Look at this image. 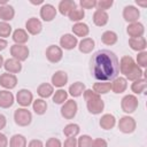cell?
I'll return each mask as SVG.
<instances>
[{
	"mask_svg": "<svg viewBox=\"0 0 147 147\" xmlns=\"http://www.w3.org/2000/svg\"><path fill=\"white\" fill-rule=\"evenodd\" d=\"M91 70L95 79L99 82H108L115 79L119 74V61L114 52L100 49L95 52L91 59Z\"/></svg>",
	"mask_w": 147,
	"mask_h": 147,
	"instance_id": "6da1fadb",
	"label": "cell"
},
{
	"mask_svg": "<svg viewBox=\"0 0 147 147\" xmlns=\"http://www.w3.org/2000/svg\"><path fill=\"white\" fill-rule=\"evenodd\" d=\"M119 70L125 76V78H127L129 80H132V82L140 79L144 76V71L141 70V68H139L137 65V63L130 55H125L121 59Z\"/></svg>",
	"mask_w": 147,
	"mask_h": 147,
	"instance_id": "7a4b0ae2",
	"label": "cell"
},
{
	"mask_svg": "<svg viewBox=\"0 0 147 147\" xmlns=\"http://www.w3.org/2000/svg\"><path fill=\"white\" fill-rule=\"evenodd\" d=\"M84 99L86 101L87 110L93 115H99L102 113L105 108V102L99 94L93 92V90H85L84 91Z\"/></svg>",
	"mask_w": 147,
	"mask_h": 147,
	"instance_id": "3957f363",
	"label": "cell"
},
{
	"mask_svg": "<svg viewBox=\"0 0 147 147\" xmlns=\"http://www.w3.org/2000/svg\"><path fill=\"white\" fill-rule=\"evenodd\" d=\"M15 123L20 126H28L32 121V114L26 108H18L14 113Z\"/></svg>",
	"mask_w": 147,
	"mask_h": 147,
	"instance_id": "277c9868",
	"label": "cell"
},
{
	"mask_svg": "<svg viewBox=\"0 0 147 147\" xmlns=\"http://www.w3.org/2000/svg\"><path fill=\"white\" fill-rule=\"evenodd\" d=\"M138 99L136 95L133 94H127L125 95L122 100H121V107H122V110L126 114H132L137 110L138 108Z\"/></svg>",
	"mask_w": 147,
	"mask_h": 147,
	"instance_id": "5b68a950",
	"label": "cell"
},
{
	"mask_svg": "<svg viewBox=\"0 0 147 147\" xmlns=\"http://www.w3.org/2000/svg\"><path fill=\"white\" fill-rule=\"evenodd\" d=\"M77 110H78L77 102L75 100H67L61 107V115L65 119H72L76 116Z\"/></svg>",
	"mask_w": 147,
	"mask_h": 147,
	"instance_id": "8992f818",
	"label": "cell"
},
{
	"mask_svg": "<svg viewBox=\"0 0 147 147\" xmlns=\"http://www.w3.org/2000/svg\"><path fill=\"white\" fill-rule=\"evenodd\" d=\"M136 126H137V123H136L134 118L131 116H123L118 121V129L121 132H123L125 134L132 133L136 130Z\"/></svg>",
	"mask_w": 147,
	"mask_h": 147,
	"instance_id": "52a82bcc",
	"label": "cell"
},
{
	"mask_svg": "<svg viewBox=\"0 0 147 147\" xmlns=\"http://www.w3.org/2000/svg\"><path fill=\"white\" fill-rule=\"evenodd\" d=\"M29 48L25 46V45H17V44H14L11 47H10V55L13 56V59L22 62V61H25L28 57H29Z\"/></svg>",
	"mask_w": 147,
	"mask_h": 147,
	"instance_id": "ba28073f",
	"label": "cell"
},
{
	"mask_svg": "<svg viewBox=\"0 0 147 147\" xmlns=\"http://www.w3.org/2000/svg\"><path fill=\"white\" fill-rule=\"evenodd\" d=\"M46 57L49 62L52 63H57L62 60L63 57V52H62V48L60 46H56V45H51L47 47L46 49Z\"/></svg>",
	"mask_w": 147,
	"mask_h": 147,
	"instance_id": "9c48e42d",
	"label": "cell"
},
{
	"mask_svg": "<svg viewBox=\"0 0 147 147\" xmlns=\"http://www.w3.org/2000/svg\"><path fill=\"white\" fill-rule=\"evenodd\" d=\"M16 102H17L20 106H22L23 108L29 107V106L33 102V95H32V93H31L29 90L22 88V90H20V91L17 92V94H16Z\"/></svg>",
	"mask_w": 147,
	"mask_h": 147,
	"instance_id": "30bf717a",
	"label": "cell"
},
{
	"mask_svg": "<svg viewBox=\"0 0 147 147\" xmlns=\"http://www.w3.org/2000/svg\"><path fill=\"white\" fill-rule=\"evenodd\" d=\"M56 16V9L53 5L51 3H45L42 5V7L40 8V17L45 21V22H51L55 18Z\"/></svg>",
	"mask_w": 147,
	"mask_h": 147,
	"instance_id": "8fae6325",
	"label": "cell"
},
{
	"mask_svg": "<svg viewBox=\"0 0 147 147\" xmlns=\"http://www.w3.org/2000/svg\"><path fill=\"white\" fill-rule=\"evenodd\" d=\"M77 44H78V39L74 34L65 33L60 38V46L64 49H68V51L74 49L77 46Z\"/></svg>",
	"mask_w": 147,
	"mask_h": 147,
	"instance_id": "7c38bea8",
	"label": "cell"
},
{
	"mask_svg": "<svg viewBox=\"0 0 147 147\" xmlns=\"http://www.w3.org/2000/svg\"><path fill=\"white\" fill-rule=\"evenodd\" d=\"M0 85L7 90H11L17 85V77L13 74L5 72L0 75Z\"/></svg>",
	"mask_w": 147,
	"mask_h": 147,
	"instance_id": "4fadbf2b",
	"label": "cell"
},
{
	"mask_svg": "<svg viewBox=\"0 0 147 147\" xmlns=\"http://www.w3.org/2000/svg\"><path fill=\"white\" fill-rule=\"evenodd\" d=\"M140 16V11L138 8H136L134 6H126L123 9V17L126 22L129 23H134L138 21Z\"/></svg>",
	"mask_w": 147,
	"mask_h": 147,
	"instance_id": "5bb4252c",
	"label": "cell"
},
{
	"mask_svg": "<svg viewBox=\"0 0 147 147\" xmlns=\"http://www.w3.org/2000/svg\"><path fill=\"white\" fill-rule=\"evenodd\" d=\"M126 32H127V34L131 38H139V37H142L144 36V33H145V26H144V24H141L139 22L130 23L127 25Z\"/></svg>",
	"mask_w": 147,
	"mask_h": 147,
	"instance_id": "9a60e30c",
	"label": "cell"
},
{
	"mask_svg": "<svg viewBox=\"0 0 147 147\" xmlns=\"http://www.w3.org/2000/svg\"><path fill=\"white\" fill-rule=\"evenodd\" d=\"M25 29H26V31H28L30 34L36 36V34H38V33L41 32L42 24H41V22H40L38 18L31 17V18H29V20L26 21V23H25Z\"/></svg>",
	"mask_w": 147,
	"mask_h": 147,
	"instance_id": "2e32d148",
	"label": "cell"
},
{
	"mask_svg": "<svg viewBox=\"0 0 147 147\" xmlns=\"http://www.w3.org/2000/svg\"><path fill=\"white\" fill-rule=\"evenodd\" d=\"M3 68L6 69L7 72L9 74H18L21 70H22V64L20 61L15 60V59H8L3 62Z\"/></svg>",
	"mask_w": 147,
	"mask_h": 147,
	"instance_id": "e0dca14e",
	"label": "cell"
},
{
	"mask_svg": "<svg viewBox=\"0 0 147 147\" xmlns=\"http://www.w3.org/2000/svg\"><path fill=\"white\" fill-rule=\"evenodd\" d=\"M129 45L131 47V49L136 51V52H144L147 47V41L144 37H139V38H130L129 39Z\"/></svg>",
	"mask_w": 147,
	"mask_h": 147,
	"instance_id": "ac0fdd59",
	"label": "cell"
},
{
	"mask_svg": "<svg viewBox=\"0 0 147 147\" xmlns=\"http://www.w3.org/2000/svg\"><path fill=\"white\" fill-rule=\"evenodd\" d=\"M13 105H14L13 93L7 90L0 91V108H9Z\"/></svg>",
	"mask_w": 147,
	"mask_h": 147,
	"instance_id": "d6986e66",
	"label": "cell"
},
{
	"mask_svg": "<svg viewBox=\"0 0 147 147\" xmlns=\"http://www.w3.org/2000/svg\"><path fill=\"white\" fill-rule=\"evenodd\" d=\"M68 83V75L65 71L59 70L52 76V84L56 87H62Z\"/></svg>",
	"mask_w": 147,
	"mask_h": 147,
	"instance_id": "ffe728a7",
	"label": "cell"
},
{
	"mask_svg": "<svg viewBox=\"0 0 147 147\" xmlns=\"http://www.w3.org/2000/svg\"><path fill=\"white\" fill-rule=\"evenodd\" d=\"M127 87V80L126 78L124 77H118V78H115L114 82L111 83V90L114 93L116 94H119V93H123Z\"/></svg>",
	"mask_w": 147,
	"mask_h": 147,
	"instance_id": "44dd1931",
	"label": "cell"
},
{
	"mask_svg": "<svg viewBox=\"0 0 147 147\" xmlns=\"http://www.w3.org/2000/svg\"><path fill=\"white\" fill-rule=\"evenodd\" d=\"M108 20H109V16L107 11L96 9L93 14V22L96 26H105L108 23Z\"/></svg>",
	"mask_w": 147,
	"mask_h": 147,
	"instance_id": "7402d4cb",
	"label": "cell"
},
{
	"mask_svg": "<svg viewBox=\"0 0 147 147\" xmlns=\"http://www.w3.org/2000/svg\"><path fill=\"white\" fill-rule=\"evenodd\" d=\"M95 46V42L92 38H83L79 44H78V48H79V52L80 53H84V54H88L93 51Z\"/></svg>",
	"mask_w": 147,
	"mask_h": 147,
	"instance_id": "603a6c76",
	"label": "cell"
},
{
	"mask_svg": "<svg viewBox=\"0 0 147 147\" xmlns=\"http://www.w3.org/2000/svg\"><path fill=\"white\" fill-rule=\"evenodd\" d=\"M115 124H116V118L111 114H105L100 118V126L103 130H110L115 126Z\"/></svg>",
	"mask_w": 147,
	"mask_h": 147,
	"instance_id": "cb8c5ba5",
	"label": "cell"
},
{
	"mask_svg": "<svg viewBox=\"0 0 147 147\" xmlns=\"http://www.w3.org/2000/svg\"><path fill=\"white\" fill-rule=\"evenodd\" d=\"M14 16H15V10L13 6L10 5L0 6V20H2V22L10 21L14 18Z\"/></svg>",
	"mask_w": 147,
	"mask_h": 147,
	"instance_id": "d4e9b609",
	"label": "cell"
},
{
	"mask_svg": "<svg viewBox=\"0 0 147 147\" xmlns=\"http://www.w3.org/2000/svg\"><path fill=\"white\" fill-rule=\"evenodd\" d=\"M13 40L15 44L17 45H24L28 40H29V36H28V32L23 29H16L14 32H13Z\"/></svg>",
	"mask_w": 147,
	"mask_h": 147,
	"instance_id": "484cf974",
	"label": "cell"
},
{
	"mask_svg": "<svg viewBox=\"0 0 147 147\" xmlns=\"http://www.w3.org/2000/svg\"><path fill=\"white\" fill-rule=\"evenodd\" d=\"M72 32L75 37H86L90 32V28L87 24L78 22L72 26Z\"/></svg>",
	"mask_w": 147,
	"mask_h": 147,
	"instance_id": "4316f807",
	"label": "cell"
},
{
	"mask_svg": "<svg viewBox=\"0 0 147 147\" xmlns=\"http://www.w3.org/2000/svg\"><path fill=\"white\" fill-rule=\"evenodd\" d=\"M85 90H86V87H85L84 83L76 82V83H74V84H71L69 86V94L71 96H74V98H78V96H80L84 93Z\"/></svg>",
	"mask_w": 147,
	"mask_h": 147,
	"instance_id": "83f0119b",
	"label": "cell"
},
{
	"mask_svg": "<svg viewBox=\"0 0 147 147\" xmlns=\"http://www.w3.org/2000/svg\"><path fill=\"white\" fill-rule=\"evenodd\" d=\"M53 92H54L53 85H51V84H48V83H42V84H40V85L38 86V88H37L38 95H39L40 98H44V99L49 98V96L53 94Z\"/></svg>",
	"mask_w": 147,
	"mask_h": 147,
	"instance_id": "f1b7e54d",
	"label": "cell"
},
{
	"mask_svg": "<svg viewBox=\"0 0 147 147\" xmlns=\"http://www.w3.org/2000/svg\"><path fill=\"white\" fill-rule=\"evenodd\" d=\"M74 8H76V2L74 0H62L59 3V11L62 15H69Z\"/></svg>",
	"mask_w": 147,
	"mask_h": 147,
	"instance_id": "f546056e",
	"label": "cell"
},
{
	"mask_svg": "<svg viewBox=\"0 0 147 147\" xmlns=\"http://www.w3.org/2000/svg\"><path fill=\"white\" fill-rule=\"evenodd\" d=\"M110 90H111V83H108V82H98V83H94L93 85V92H95L99 95L107 94Z\"/></svg>",
	"mask_w": 147,
	"mask_h": 147,
	"instance_id": "4dcf8cb0",
	"label": "cell"
},
{
	"mask_svg": "<svg viewBox=\"0 0 147 147\" xmlns=\"http://www.w3.org/2000/svg\"><path fill=\"white\" fill-rule=\"evenodd\" d=\"M117 39H118V37H117L116 32L110 31V30L105 31V32L102 33V36H101V41H102L105 45H108V46H111V45L116 44V42H117Z\"/></svg>",
	"mask_w": 147,
	"mask_h": 147,
	"instance_id": "1f68e13d",
	"label": "cell"
},
{
	"mask_svg": "<svg viewBox=\"0 0 147 147\" xmlns=\"http://www.w3.org/2000/svg\"><path fill=\"white\" fill-rule=\"evenodd\" d=\"M32 108L37 115H44L47 110V103L44 99H37L32 102Z\"/></svg>",
	"mask_w": 147,
	"mask_h": 147,
	"instance_id": "d6a6232c",
	"label": "cell"
},
{
	"mask_svg": "<svg viewBox=\"0 0 147 147\" xmlns=\"http://www.w3.org/2000/svg\"><path fill=\"white\" fill-rule=\"evenodd\" d=\"M80 129H79V125L78 124H75V123H70V124H67L63 129V133L67 138H70V137H76L78 133H79Z\"/></svg>",
	"mask_w": 147,
	"mask_h": 147,
	"instance_id": "836d02e7",
	"label": "cell"
},
{
	"mask_svg": "<svg viewBox=\"0 0 147 147\" xmlns=\"http://www.w3.org/2000/svg\"><path fill=\"white\" fill-rule=\"evenodd\" d=\"M10 147H26V138L22 134H14L9 141Z\"/></svg>",
	"mask_w": 147,
	"mask_h": 147,
	"instance_id": "e575fe53",
	"label": "cell"
},
{
	"mask_svg": "<svg viewBox=\"0 0 147 147\" xmlns=\"http://www.w3.org/2000/svg\"><path fill=\"white\" fill-rule=\"evenodd\" d=\"M145 88H146V79H145V78L137 79V80H134V82L132 83V85H131V90H132V92L136 93V94L142 93V92L145 91Z\"/></svg>",
	"mask_w": 147,
	"mask_h": 147,
	"instance_id": "d590c367",
	"label": "cell"
},
{
	"mask_svg": "<svg viewBox=\"0 0 147 147\" xmlns=\"http://www.w3.org/2000/svg\"><path fill=\"white\" fill-rule=\"evenodd\" d=\"M67 99H68V92L64 91V90H62V88L55 91V93L53 95V102L54 103H57V105L64 103L67 101Z\"/></svg>",
	"mask_w": 147,
	"mask_h": 147,
	"instance_id": "8d00e7d4",
	"label": "cell"
},
{
	"mask_svg": "<svg viewBox=\"0 0 147 147\" xmlns=\"http://www.w3.org/2000/svg\"><path fill=\"white\" fill-rule=\"evenodd\" d=\"M69 16V18H70V21H72V22H79L80 20H83L84 18V16H85V13H84V9H82V8H74L71 11H70V14L68 15Z\"/></svg>",
	"mask_w": 147,
	"mask_h": 147,
	"instance_id": "74e56055",
	"label": "cell"
},
{
	"mask_svg": "<svg viewBox=\"0 0 147 147\" xmlns=\"http://www.w3.org/2000/svg\"><path fill=\"white\" fill-rule=\"evenodd\" d=\"M92 138L87 134H83L77 140V147H92Z\"/></svg>",
	"mask_w": 147,
	"mask_h": 147,
	"instance_id": "f35d334b",
	"label": "cell"
},
{
	"mask_svg": "<svg viewBox=\"0 0 147 147\" xmlns=\"http://www.w3.org/2000/svg\"><path fill=\"white\" fill-rule=\"evenodd\" d=\"M11 33V26L7 22H0V38H7Z\"/></svg>",
	"mask_w": 147,
	"mask_h": 147,
	"instance_id": "ab89813d",
	"label": "cell"
},
{
	"mask_svg": "<svg viewBox=\"0 0 147 147\" xmlns=\"http://www.w3.org/2000/svg\"><path fill=\"white\" fill-rule=\"evenodd\" d=\"M137 65L139 68L147 67V52H139L137 55Z\"/></svg>",
	"mask_w": 147,
	"mask_h": 147,
	"instance_id": "60d3db41",
	"label": "cell"
},
{
	"mask_svg": "<svg viewBox=\"0 0 147 147\" xmlns=\"http://www.w3.org/2000/svg\"><path fill=\"white\" fill-rule=\"evenodd\" d=\"M113 3H114L113 0H100V1H96V7L99 10L106 11L107 9H109L113 6Z\"/></svg>",
	"mask_w": 147,
	"mask_h": 147,
	"instance_id": "b9f144b4",
	"label": "cell"
},
{
	"mask_svg": "<svg viewBox=\"0 0 147 147\" xmlns=\"http://www.w3.org/2000/svg\"><path fill=\"white\" fill-rule=\"evenodd\" d=\"M79 5H80L82 9H92V8L96 7V1L95 0H80Z\"/></svg>",
	"mask_w": 147,
	"mask_h": 147,
	"instance_id": "7bdbcfd3",
	"label": "cell"
},
{
	"mask_svg": "<svg viewBox=\"0 0 147 147\" xmlns=\"http://www.w3.org/2000/svg\"><path fill=\"white\" fill-rule=\"evenodd\" d=\"M44 147H62V144L57 138H49Z\"/></svg>",
	"mask_w": 147,
	"mask_h": 147,
	"instance_id": "ee69618b",
	"label": "cell"
},
{
	"mask_svg": "<svg viewBox=\"0 0 147 147\" xmlns=\"http://www.w3.org/2000/svg\"><path fill=\"white\" fill-rule=\"evenodd\" d=\"M92 147H108L107 141L102 138H96L92 141Z\"/></svg>",
	"mask_w": 147,
	"mask_h": 147,
	"instance_id": "f6af8a7d",
	"label": "cell"
},
{
	"mask_svg": "<svg viewBox=\"0 0 147 147\" xmlns=\"http://www.w3.org/2000/svg\"><path fill=\"white\" fill-rule=\"evenodd\" d=\"M62 147H77V139L75 137L67 138Z\"/></svg>",
	"mask_w": 147,
	"mask_h": 147,
	"instance_id": "bcb514c9",
	"label": "cell"
},
{
	"mask_svg": "<svg viewBox=\"0 0 147 147\" xmlns=\"http://www.w3.org/2000/svg\"><path fill=\"white\" fill-rule=\"evenodd\" d=\"M28 147H44V144H42V141L39 140V139H33V140H31V141L29 142Z\"/></svg>",
	"mask_w": 147,
	"mask_h": 147,
	"instance_id": "7dc6e473",
	"label": "cell"
},
{
	"mask_svg": "<svg viewBox=\"0 0 147 147\" xmlns=\"http://www.w3.org/2000/svg\"><path fill=\"white\" fill-rule=\"evenodd\" d=\"M8 146V138L0 132V147H7Z\"/></svg>",
	"mask_w": 147,
	"mask_h": 147,
	"instance_id": "c3c4849f",
	"label": "cell"
},
{
	"mask_svg": "<svg viewBox=\"0 0 147 147\" xmlns=\"http://www.w3.org/2000/svg\"><path fill=\"white\" fill-rule=\"evenodd\" d=\"M6 124H7V119H6L5 115L0 114V130H2L6 126Z\"/></svg>",
	"mask_w": 147,
	"mask_h": 147,
	"instance_id": "681fc988",
	"label": "cell"
},
{
	"mask_svg": "<svg viewBox=\"0 0 147 147\" xmlns=\"http://www.w3.org/2000/svg\"><path fill=\"white\" fill-rule=\"evenodd\" d=\"M8 46V42H7V40L6 39H2V38H0V51H3L6 47Z\"/></svg>",
	"mask_w": 147,
	"mask_h": 147,
	"instance_id": "f907efd6",
	"label": "cell"
},
{
	"mask_svg": "<svg viewBox=\"0 0 147 147\" xmlns=\"http://www.w3.org/2000/svg\"><path fill=\"white\" fill-rule=\"evenodd\" d=\"M2 65H3V57L2 55H0V69L2 68Z\"/></svg>",
	"mask_w": 147,
	"mask_h": 147,
	"instance_id": "816d5d0a",
	"label": "cell"
},
{
	"mask_svg": "<svg viewBox=\"0 0 147 147\" xmlns=\"http://www.w3.org/2000/svg\"><path fill=\"white\" fill-rule=\"evenodd\" d=\"M31 3H33V5H39V3H42V1H41V0H38V1H31Z\"/></svg>",
	"mask_w": 147,
	"mask_h": 147,
	"instance_id": "f5cc1de1",
	"label": "cell"
},
{
	"mask_svg": "<svg viewBox=\"0 0 147 147\" xmlns=\"http://www.w3.org/2000/svg\"><path fill=\"white\" fill-rule=\"evenodd\" d=\"M137 3H138L139 6H142V7H146V6H147V3H146V2H138V1H137Z\"/></svg>",
	"mask_w": 147,
	"mask_h": 147,
	"instance_id": "db71d44e",
	"label": "cell"
}]
</instances>
